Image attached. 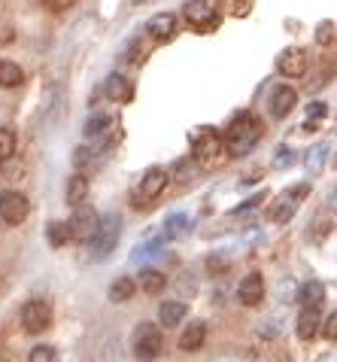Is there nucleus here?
<instances>
[{
	"mask_svg": "<svg viewBox=\"0 0 337 362\" xmlns=\"http://www.w3.org/2000/svg\"><path fill=\"white\" fill-rule=\"evenodd\" d=\"M298 106V91L292 89V85H277V89L271 91L268 98V110L273 119H286L289 113Z\"/></svg>",
	"mask_w": 337,
	"mask_h": 362,
	"instance_id": "1a4fd4ad",
	"label": "nucleus"
},
{
	"mask_svg": "<svg viewBox=\"0 0 337 362\" xmlns=\"http://www.w3.org/2000/svg\"><path fill=\"white\" fill-rule=\"evenodd\" d=\"M332 40H334V25L332 21H322V25L316 27V43H319V46H328Z\"/></svg>",
	"mask_w": 337,
	"mask_h": 362,
	"instance_id": "7c9ffc66",
	"label": "nucleus"
},
{
	"mask_svg": "<svg viewBox=\"0 0 337 362\" xmlns=\"http://www.w3.org/2000/svg\"><path fill=\"white\" fill-rule=\"evenodd\" d=\"M40 3H43L49 12H67V10H73L79 0H40Z\"/></svg>",
	"mask_w": 337,
	"mask_h": 362,
	"instance_id": "2f4dec72",
	"label": "nucleus"
},
{
	"mask_svg": "<svg viewBox=\"0 0 337 362\" xmlns=\"http://www.w3.org/2000/svg\"><path fill=\"white\" fill-rule=\"evenodd\" d=\"M107 125H112V119L107 113H91L82 131H86V137H103V134H107Z\"/></svg>",
	"mask_w": 337,
	"mask_h": 362,
	"instance_id": "a878e982",
	"label": "nucleus"
},
{
	"mask_svg": "<svg viewBox=\"0 0 337 362\" xmlns=\"http://www.w3.org/2000/svg\"><path fill=\"white\" fill-rule=\"evenodd\" d=\"M225 149L231 155H247L252 146L262 140V122H258L252 113H237L231 119V125L225 128Z\"/></svg>",
	"mask_w": 337,
	"mask_h": 362,
	"instance_id": "f257e3e1",
	"label": "nucleus"
},
{
	"mask_svg": "<svg viewBox=\"0 0 337 362\" xmlns=\"http://www.w3.org/2000/svg\"><path fill=\"white\" fill-rule=\"evenodd\" d=\"M167 170L164 168H149L143 174V180H140V195L146 198V201H155V198L161 195V192L167 189Z\"/></svg>",
	"mask_w": 337,
	"mask_h": 362,
	"instance_id": "ddd939ff",
	"label": "nucleus"
},
{
	"mask_svg": "<svg viewBox=\"0 0 337 362\" xmlns=\"http://www.w3.org/2000/svg\"><path fill=\"white\" fill-rule=\"evenodd\" d=\"M46 240L58 250V247H67L70 240H73V231H70V223L64 219H52V223L46 225Z\"/></svg>",
	"mask_w": 337,
	"mask_h": 362,
	"instance_id": "412c9836",
	"label": "nucleus"
},
{
	"mask_svg": "<svg viewBox=\"0 0 337 362\" xmlns=\"http://www.w3.org/2000/svg\"><path fill=\"white\" fill-rule=\"evenodd\" d=\"M118 234H122V225H118V216H107L101 219V229L91 238V256L95 259H107V256L116 250Z\"/></svg>",
	"mask_w": 337,
	"mask_h": 362,
	"instance_id": "7ed1b4c3",
	"label": "nucleus"
},
{
	"mask_svg": "<svg viewBox=\"0 0 337 362\" xmlns=\"http://www.w3.org/2000/svg\"><path fill=\"white\" fill-rule=\"evenodd\" d=\"M186 21L195 27V31H216L219 27V12H213V6L207 0H188L186 10H182Z\"/></svg>",
	"mask_w": 337,
	"mask_h": 362,
	"instance_id": "20e7f679",
	"label": "nucleus"
},
{
	"mask_svg": "<svg viewBox=\"0 0 337 362\" xmlns=\"http://www.w3.org/2000/svg\"><path fill=\"white\" fill-rule=\"evenodd\" d=\"M203 341H207V323H188L186 326V332L179 335V347L186 353H195V350H201L203 347Z\"/></svg>",
	"mask_w": 337,
	"mask_h": 362,
	"instance_id": "dca6fc26",
	"label": "nucleus"
},
{
	"mask_svg": "<svg viewBox=\"0 0 337 362\" xmlns=\"http://www.w3.org/2000/svg\"><path fill=\"white\" fill-rule=\"evenodd\" d=\"M164 286H167V277L155 271V268H146V271L140 274V289H143L146 295H161Z\"/></svg>",
	"mask_w": 337,
	"mask_h": 362,
	"instance_id": "b1692460",
	"label": "nucleus"
},
{
	"mask_svg": "<svg viewBox=\"0 0 337 362\" xmlns=\"http://www.w3.org/2000/svg\"><path fill=\"white\" fill-rule=\"evenodd\" d=\"M86 195H88V177L76 170V174L67 180L64 201H67V204H73V207H76V204H79V201H86Z\"/></svg>",
	"mask_w": 337,
	"mask_h": 362,
	"instance_id": "4be33fe9",
	"label": "nucleus"
},
{
	"mask_svg": "<svg viewBox=\"0 0 337 362\" xmlns=\"http://www.w3.org/2000/svg\"><path fill=\"white\" fill-rule=\"evenodd\" d=\"M186 314H188L186 302H164V304H161V310H158V323L167 326V329H173L177 323L186 319Z\"/></svg>",
	"mask_w": 337,
	"mask_h": 362,
	"instance_id": "a211bd4d",
	"label": "nucleus"
},
{
	"mask_svg": "<svg viewBox=\"0 0 337 362\" xmlns=\"http://www.w3.org/2000/svg\"><path fill=\"white\" fill-rule=\"evenodd\" d=\"M103 95H107L112 104H128L131 101V82L125 80L122 73H110L107 82H103Z\"/></svg>",
	"mask_w": 337,
	"mask_h": 362,
	"instance_id": "2eb2a0df",
	"label": "nucleus"
},
{
	"mask_svg": "<svg viewBox=\"0 0 337 362\" xmlns=\"http://www.w3.org/2000/svg\"><path fill=\"white\" fill-rule=\"evenodd\" d=\"M188 216H182V213H177V216H171L167 219V234H171V238H179V234H186L188 229Z\"/></svg>",
	"mask_w": 337,
	"mask_h": 362,
	"instance_id": "c756f323",
	"label": "nucleus"
},
{
	"mask_svg": "<svg viewBox=\"0 0 337 362\" xmlns=\"http://www.w3.org/2000/svg\"><path fill=\"white\" fill-rule=\"evenodd\" d=\"M161 353V332L152 323H143L134 335V357L140 362H152Z\"/></svg>",
	"mask_w": 337,
	"mask_h": 362,
	"instance_id": "423d86ee",
	"label": "nucleus"
},
{
	"mask_svg": "<svg viewBox=\"0 0 337 362\" xmlns=\"http://www.w3.org/2000/svg\"><path fill=\"white\" fill-rule=\"evenodd\" d=\"M27 213H31L27 195H22V192H16V189L0 192V219H3L6 225H22L27 219Z\"/></svg>",
	"mask_w": 337,
	"mask_h": 362,
	"instance_id": "f03ea898",
	"label": "nucleus"
},
{
	"mask_svg": "<svg viewBox=\"0 0 337 362\" xmlns=\"http://www.w3.org/2000/svg\"><path fill=\"white\" fill-rule=\"evenodd\" d=\"M0 362H3V359H0Z\"/></svg>",
	"mask_w": 337,
	"mask_h": 362,
	"instance_id": "c9c22d12",
	"label": "nucleus"
},
{
	"mask_svg": "<svg viewBox=\"0 0 337 362\" xmlns=\"http://www.w3.org/2000/svg\"><path fill=\"white\" fill-rule=\"evenodd\" d=\"M25 82V70L16 61L0 58V89H18Z\"/></svg>",
	"mask_w": 337,
	"mask_h": 362,
	"instance_id": "aec40b11",
	"label": "nucleus"
},
{
	"mask_svg": "<svg viewBox=\"0 0 337 362\" xmlns=\"http://www.w3.org/2000/svg\"><path fill=\"white\" fill-rule=\"evenodd\" d=\"M332 210H334V213H337V189H334V192H332Z\"/></svg>",
	"mask_w": 337,
	"mask_h": 362,
	"instance_id": "f704fd0d",
	"label": "nucleus"
},
{
	"mask_svg": "<svg viewBox=\"0 0 337 362\" xmlns=\"http://www.w3.org/2000/svg\"><path fill=\"white\" fill-rule=\"evenodd\" d=\"M73 165L79 174H91V170H97V165H101V152L91 146H76L73 149Z\"/></svg>",
	"mask_w": 337,
	"mask_h": 362,
	"instance_id": "6ab92c4d",
	"label": "nucleus"
},
{
	"mask_svg": "<svg viewBox=\"0 0 337 362\" xmlns=\"http://www.w3.org/2000/svg\"><path fill=\"white\" fill-rule=\"evenodd\" d=\"M16 155V134L10 128H0V161H10Z\"/></svg>",
	"mask_w": 337,
	"mask_h": 362,
	"instance_id": "bb28decb",
	"label": "nucleus"
},
{
	"mask_svg": "<svg viewBox=\"0 0 337 362\" xmlns=\"http://www.w3.org/2000/svg\"><path fill=\"white\" fill-rule=\"evenodd\" d=\"M97 229H101L97 210L79 207L73 216H70V231H73V240H79V244H91V238L97 234Z\"/></svg>",
	"mask_w": 337,
	"mask_h": 362,
	"instance_id": "6e6552de",
	"label": "nucleus"
},
{
	"mask_svg": "<svg viewBox=\"0 0 337 362\" xmlns=\"http://www.w3.org/2000/svg\"><path fill=\"white\" fill-rule=\"evenodd\" d=\"M322 302H325V286H322V280H307L304 286L298 289L301 308H319Z\"/></svg>",
	"mask_w": 337,
	"mask_h": 362,
	"instance_id": "f3484780",
	"label": "nucleus"
},
{
	"mask_svg": "<svg viewBox=\"0 0 337 362\" xmlns=\"http://www.w3.org/2000/svg\"><path fill=\"white\" fill-rule=\"evenodd\" d=\"M58 359V350H55L52 344H40L31 350V357H27V362H55Z\"/></svg>",
	"mask_w": 337,
	"mask_h": 362,
	"instance_id": "c85d7f7f",
	"label": "nucleus"
},
{
	"mask_svg": "<svg viewBox=\"0 0 337 362\" xmlns=\"http://www.w3.org/2000/svg\"><path fill=\"white\" fill-rule=\"evenodd\" d=\"M283 204H277V207H271V219L273 223H289L292 213H295V201H289V198H279Z\"/></svg>",
	"mask_w": 337,
	"mask_h": 362,
	"instance_id": "cd10ccee",
	"label": "nucleus"
},
{
	"mask_svg": "<svg viewBox=\"0 0 337 362\" xmlns=\"http://www.w3.org/2000/svg\"><path fill=\"white\" fill-rule=\"evenodd\" d=\"M49 323H52V308H49V302H40V298H34V302H27L22 308V326L25 332H31V335H40V332L49 329Z\"/></svg>",
	"mask_w": 337,
	"mask_h": 362,
	"instance_id": "0eeeda50",
	"label": "nucleus"
},
{
	"mask_svg": "<svg viewBox=\"0 0 337 362\" xmlns=\"http://www.w3.org/2000/svg\"><path fill=\"white\" fill-rule=\"evenodd\" d=\"M237 298H240V304H247V308L258 304L264 298V277L258 274V271L247 274L240 280V286H237Z\"/></svg>",
	"mask_w": 337,
	"mask_h": 362,
	"instance_id": "9b49d317",
	"label": "nucleus"
},
{
	"mask_svg": "<svg viewBox=\"0 0 337 362\" xmlns=\"http://www.w3.org/2000/svg\"><path fill=\"white\" fill-rule=\"evenodd\" d=\"M277 70L283 76H289V80L304 76L307 73V52H304V49H298V46L286 49V52L279 55V61H277Z\"/></svg>",
	"mask_w": 337,
	"mask_h": 362,
	"instance_id": "9d476101",
	"label": "nucleus"
},
{
	"mask_svg": "<svg viewBox=\"0 0 337 362\" xmlns=\"http://www.w3.org/2000/svg\"><path fill=\"white\" fill-rule=\"evenodd\" d=\"M222 149H225V137L216 131V128H201V131L192 137V152H195V159L198 161L216 159Z\"/></svg>",
	"mask_w": 337,
	"mask_h": 362,
	"instance_id": "39448f33",
	"label": "nucleus"
},
{
	"mask_svg": "<svg viewBox=\"0 0 337 362\" xmlns=\"http://www.w3.org/2000/svg\"><path fill=\"white\" fill-rule=\"evenodd\" d=\"M325 161H328V146L325 144H316L310 146V152L304 155V165H307V174H319L322 168H325Z\"/></svg>",
	"mask_w": 337,
	"mask_h": 362,
	"instance_id": "393cba45",
	"label": "nucleus"
},
{
	"mask_svg": "<svg viewBox=\"0 0 337 362\" xmlns=\"http://www.w3.org/2000/svg\"><path fill=\"white\" fill-rule=\"evenodd\" d=\"M137 293V283L131 280V277H118V280H112V286H110V302L112 304H125V302H131Z\"/></svg>",
	"mask_w": 337,
	"mask_h": 362,
	"instance_id": "5701e85b",
	"label": "nucleus"
},
{
	"mask_svg": "<svg viewBox=\"0 0 337 362\" xmlns=\"http://www.w3.org/2000/svg\"><path fill=\"white\" fill-rule=\"evenodd\" d=\"M322 335H325L328 341H337V310L322 319Z\"/></svg>",
	"mask_w": 337,
	"mask_h": 362,
	"instance_id": "72a5a7b5",
	"label": "nucleus"
},
{
	"mask_svg": "<svg viewBox=\"0 0 337 362\" xmlns=\"http://www.w3.org/2000/svg\"><path fill=\"white\" fill-rule=\"evenodd\" d=\"M295 332H298L301 341H313L316 335L322 332V314L319 308H304V314L298 317V323H295Z\"/></svg>",
	"mask_w": 337,
	"mask_h": 362,
	"instance_id": "4468645a",
	"label": "nucleus"
},
{
	"mask_svg": "<svg viewBox=\"0 0 337 362\" xmlns=\"http://www.w3.org/2000/svg\"><path fill=\"white\" fill-rule=\"evenodd\" d=\"M146 34L158 43L171 40L173 34H177V16H173V12H155V16L146 21Z\"/></svg>",
	"mask_w": 337,
	"mask_h": 362,
	"instance_id": "f8f14e48",
	"label": "nucleus"
},
{
	"mask_svg": "<svg viewBox=\"0 0 337 362\" xmlns=\"http://www.w3.org/2000/svg\"><path fill=\"white\" fill-rule=\"evenodd\" d=\"M328 116V106L322 101H313L310 106H307V122H319V119Z\"/></svg>",
	"mask_w": 337,
	"mask_h": 362,
	"instance_id": "473e14b6",
	"label": "nucleus"
}]
</instances>
